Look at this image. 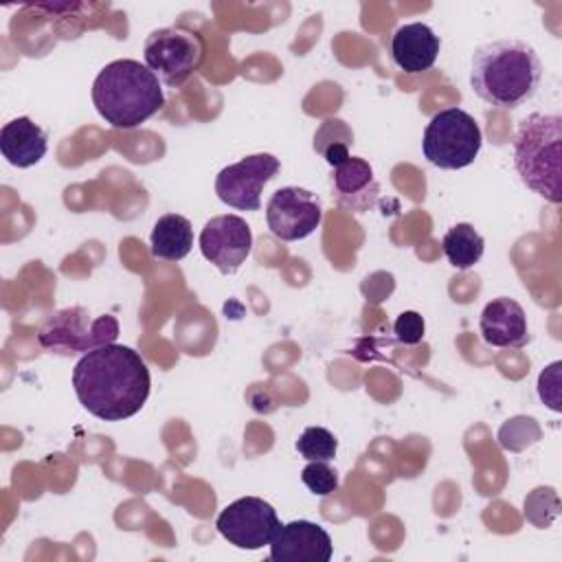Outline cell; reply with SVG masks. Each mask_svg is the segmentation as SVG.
Wrapping results in <instances>:
<instances>
[{"label": "cell", "mask_w": 562, "mask_h": 562, "mask_svg": "<svg viewBox=\"0 0 562 562\" xmlns=\"http://www.w3.org/2000/svg\"><path fill=\"white\" fill-rule=\"evenodd\" d=\"M72 389L90 415L121 422L145 406L151 378L136 349L112 342L81 356L72 369Z\"/></svg>", "instance_id": "1"}, {"label": "cell", "mask_w": 562, "mask_h": 562, "mask_svg": "<svg viewBox=\"0 0 562 562\" xmlns=\"http://www.w3.org/2000/svg\"><path fill=\"white\" fill-rule=\"evenodd\" d=\"M542 61L522 40H494L472 53L470 86L494 108L514 110L527 103L540 86Z\"/></svg>", "instance_id": "2"}, {"label": "cell", "mask_w": 562, "mask_h": 562, "mask_svg": "<svg viewBox=\"0 0 562 562\" xmlns=\"http://www.w3.org/2000/svg\"><path fill=\"white\" fill-rule=\"evenodd\" d=\"M92 103L114 130H134L165 105L160 79L136 59L105 64L92 81Z\"/></svg>", "instance_id": "3"}, {"label": "cell", "mask_w": 562, "mask_h": 562, "mask_svg": "<svg viewBox=\"0 0 562 562\" xmlns=\"http://www.w3.org/2000/svg\"><path fill=\"white\" fill-rule=\"evenodd\" d=\"M514 167L527 189L560 204L562 200V116L533 112L525 116L512 138Z\"/></svg>", "instance_id": "4"}, {"label": "cell", "mask_w": 562, "mask_h": 562, "mask_svg": "<svg viewBox=\"0 0 562 562\" xmlns=\"http://www.w3.org/2000/svg\"><path fill=\"white\" fill-rule=\"evenodd\" d=\"M483 134L472 114L461 108H443L432 114L424 130V158L439 169H463L474 162Z\"/></svg>", "instance_id": "5"}, {"label": "cell", "mask_w": 562, "mask_h": 562, "mask_svg": "<svg viewBox=\"0 0 562 562\" xmlns=\"http://www.w3.org/2000/svg\"><path fill=\"white\" fill-rule=\"evenodd\" d=\"M119 336V321L112 314L92 316L86 307L75 305L50 314L37 334L42 349L59 356L88 353L112 345Z\"/></svg>", "instance_id": "6"}, {"label": "cell", "mask_w": 562, "mask_h": 562, "mask_svg": "<svg viewBox=\"0 0 562 562\" xmlns=\"http://www.w3.org/2000/svg\"><path fill=\"white\" fill-rule=\"evenodd\" d=\"M204 40L184 26L156 29L145 37V66L169 88H180L204 61Z\"/></svg>", "instance_id": "7"}, {"label": "cell", "mask_w": 562, "mask_h": 562, "mask_svg": "<svg viewBox=\"0 0 562 562\" xmlns=\"http://www.w3.org/2000/svg\"><path fill=\"white\" fill-rule=\"evenodd\" d=\"M215 527L233 547L257 551L272 542L281 529V520L268 501L259 496H241L220 512Z\"/></svg>", "instance_id": "8"}, {"label": "cell", "mask_w": 562, "mask_h": 562, "mask_svg": "<svg viewBox=\"0 0 562 562\" xmlns=\"http://www.w3.org/2000/svg\"><path fill=\"white\" fill-rule=\"evenodd\" d=\"M279 158L272 154H250L224 167L215 178L217 198L237 211H257L263 187L279 173Z\"/></svg>", "instance_id": "9"}, {"label": "cell", "mask_w": 562, "mask_h": 562, "mask_svg": "<svg viewBox=\"0 0 562 562\" xmlns=\"http://www.w3.org/2000/svg\"><path fill=\"white\" fill-rule=\"evenodd\" d=\"M323 220V204L316 193L303 187H281L266 204L270 233L281 241L310 237Z\"/></svg>", "instance_id": "10"}, {"label": "cell", "mask_w": 562, "mask_h": 562, "mask_svg": "<svg viewBox=\"0 0 562 562\" xmlns=\"http://www.w3.org/2000/svg\"><path fill=\"white\" fill-rule=\"evenodd\" d=\"M200 252L222 274H235L252 250V231L239 215L211 217L200 233Z\"/></svg>", "instance_id": "11"}, {"label": "cell", "mask_w": 562, "mask_h": 562, "mask_svg": "<svg viewBox=\"0 0 562 562\" xmlns=\"http://www.w3.org/2000/svg\"><path fill=\"white\" fill-rule=\"evenodd\" d=\"M331 553V536L318 522L303 518L281 525L270 542L272 562H327Z\"/></svg>", "instance_id": "12"}, {"label": "cell", "mask_w": 562, "mask_h": 562, "mask_svg": "<svg viewBox=\"0 0 562 562\" xmlns=\"http://www.w3.org/2000/svg\"><path fill=\"white\" fill-rule=\"evenodd\" d=\"M481 338L490 347L520 349L529 342V325L522 305L516 299L498 296L492 299L479 318Z\"/></svg>", "instance_id": "13"}, {"label": "cell", "mask_w": 562, "mask_h": 562, "mask_svg": "<svg viewBox=\"0 0 562 562\" xmlns=\"http://www.w3.org/2000/svg\"><path fill=\"white\" fill-rule=\"evenodd\" d=\"M331 195L338 206L360 215L371 211L380 198V184L373 176L369 160L360 156H349L342 165L331 171Z\"/></svg>", "instance_id": "14"}, {"label": "cell", "mask_w": 562, "mask_h": 562, "mask_svg": "<svg viewBox=\"0 0 562 562\" xmlns=\"http://www.w3.org/2000/svg\"><path fill=\"white\" fill-rule=\"evenodd\" d=\"M441 40L424 22H411L395 29L391 35V57L404 72L430 70L439 57Z\"/></svg>", "instance_id": "15"}, {"label": "cell", "mask_w": 562, "mask_h": 562, "mask_svg": "<svg viewBox=\"0 0 562 562\" xmlns=\"http://www.w3.org/2000/svg\"><path fill=\"white\" fill-rule=\"evenodd\" d=\"M48 149V134L29 116H18L0 130V151L9 165L26 169L37 165Z\"/></svg>", "instance_id": "16"}, {"label": "cell", "mask_w": 562, "mask_h": 562, "mask_svg": "<svg viewBox=\"0 0 562 562\" xmlns=\"http://www.w3.org/2000/svg\"><path fill=\"white\" fill-rule=\"evenodd\" d=\"M193 248V226L184 215H160L149 235V250L156 259L180 261Z\"/></svg>", "instance_id": "17"}, {"label": "cell", "mask_w": 562, "mask_h": 562, "mask_svg": "<svg viewBox=\"0 0 562 562\" xmlns=\"http://www.w3.org/2000/svg\"><path fill=\"white\" fill-rule=\"evenodd\" d=\"M441 248L452 268L468 270L481 261V257L485 252V239L472 224L461 222L446 231V235L441 239Z\"/></svg>", "instance_id": "18"}, {"label": "cell", "mask_w": 562, "mask_h": 562, "mask_svg": "<svg viewBox=\"0 0 562 562\" xmlns=\"http://www.w3.org/2000/svg\"><path fill=\"white\" fill-rule=\"evenodd\" d=\"M353 145V132L342 119H325L314 134V149L327 160L334 169L342 165L351 154L349 147Z\"/></svg>", "instance_id": "19"}, {"label": "cell", "mask_w": 562, "mask_h": 562, "mask_svg": "<svg viewBox=\"0 0 562 562\" xmlns=\"http://www.w3.org/2000/svg\"><path fill=\"white\" fill-rule=\"evenodd\" d=\"M294 446L305 461H331L338 450V439L323 426H307Z\"/></svg>", "instance_id": "20"}, {"label": "cell", "mask_w": 562, "mask_h": 562, "mask_svg": "<svg viewBox=\"0 0 562 562\" xmlns=\"http://www.w3.org/2000/svg\"><path fill=\"white\" fill-rule=\"evenodd\" d=\"M301 481L314 496H329L340 485L338 472L329 465V461H310L301 470Z\"/></svg>", "instance_id": "21"}, {"label": "cell", "mask_w": 562, "mask_h": 562, "mask_svg": "<svg viewBox=\"0 0 562 562\" xmlns=\"http://www.w3.org/2000/svg\"><path fill=\"white\" fill-rule=\"evenodd\" d=\"M424 331H426V325H424V318L422 314L408 310V312H402L395 323H393V334L400 342L404 345H417L424 340Z\"/></svg>", "instance_id": "22"}, {"label": "cell", "mask_w": 562, "mask_h": 562, "mask_svg": "<svg viewBox=\"0 0 562 562\" xmlns=\"http://www.w3.org/2000/svg\"><path fill=\"white\" fill-rule=\"evenodd\" d=\"M560 367L562 362H551L538 378V395L551 411H562L560 404Z\"/></svg>", "instance_id": "23"}]
</instances>
